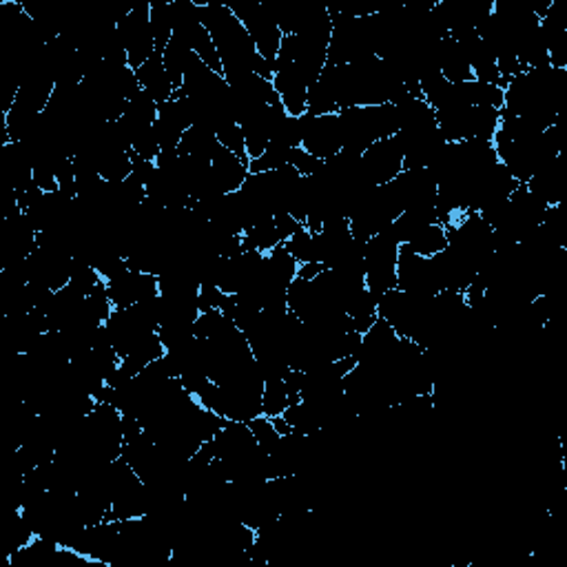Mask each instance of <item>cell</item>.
Returning <instances> with one entry per match:
<instances>
[{
  "label": "cell",
  "instance_id": "52a82bcc",
  "mask_svg": "<svg viewBox=\"0 0 567 567\" xmlns=\"http://www.w3.org/2000/svg\"><path fill=\"white\" fill-rule=\"evenodd\" d=\"M106 293H109L114 309H131V306L140 304V301L157 298L160 286H157V275L127 270L120 278L106 282Z\"/></svg>",
  "mask_w": 567,
  "mask_h": 567
},
{
  "label": "cell",
  "instance_id": "e0dca14e",
  "mask_svg": "<svg viewBox=\"0 0 567 567\" xmlns=\"http://www.w3.org/2000/svg\"><path fill=\"white\" fill-rule=\"evenodd\" d=\"M457 94L466 105H485L494 106V109H503L505 105V91L497 85L479 83V80H468V83H459Z\"/></svg>",
  "mask_w": 567,
  "mask_h": 567
},
{
  "label": "cell",
  "instance_id": "9c48e42d",
  "mask_svg": "<svg viewBox=\"0 0 567 567\" xmlns=\"http://www.w3.org/2000/svg\"><path fill=\"white\" fill-rule=\"evenodd\" d=\"M339 134H341V149L359 153L370 149L377 142L375 131H372L370 120L366 116V106H352V109L339 111Z\"/></svg>",
  "mask_w": 567,
  "mask_h": 567
},
{
  "label": "cell",
  "instance_id": "ac0fdd59",
  "mask_svg": "<svg viewBox=\"0 0 567 567\" xmlns=\"http://www.w3.org/2000/svg\"><path fill=\"white\" fill-rule=\"evenodd\" d=\"M403 247H408L412 253L421 255V258H432V255L441 253L443 248H448L446 227L434 222L430 224V227L423 228V231H419L415 238H412L408 244H403Z\"/></svg>",
  "mask_w": 567,
  "mask_h": 567
},
{
  "label": "cell",
  "instance_id": "4fadbf2b",
  "mask_svg": "<svg viewBox=\"0 0 567 567\" xmlns=\"http://www.w3.org/2000/svg\"><path fill=\"white\" fill-rule=\"evenodd\" d=\"M437 60H439V71H441L443 78L448 83L459 85V83H468L472 78V69H470L466 56L463 51L459 49V45L454 43L451 35L439 43V51H437Z\"/></svg>",
  "mask_w": 567,
  "mask_h": 567
},
{
  "label": "cell",
  "instance_id": "ba28073f",
  "mask_svg": "<svg viewBox=\"0 0 567 567\" xmlns=\"http://www.w3.org/2000/svg\"><path fill=\"white\" fill-rule=\"evenodd\" d=\"M273 86H275V91H278L279 100H282L286 114L293 117H301L306 114L309 83H306L304 76L299 74V69L295 67V63L275 67Z\"/></svg>",
  "mask_w": 567,
  "mask_h": 567
},
{
  "label": "cell",
  "instance_id": "d6986e66",
  "mask_svg": "<svg viewBox=\"0 0 567 567\" xmlns=\"http://www.w3.org/2000/svg\"><path fill=\"white\" fill-rule=\"evenodd\" d=\"M282 244L278 228H275V219H264V222L255 224L248 231L242 235V248L244 250H258V253H270L275 247Z\"/></svg>",
  "mask_w": 567,
  "mask_h": 567
},
{
  "label": "cell",
  "instance_id": "4316f807",
  "mask_svg": "<svg viewBox=\"0 0 567 567\" xmlns=\"http://www.w3.org/2000/svg\"><path fill=\"white\" fill-rule=\"evenodd\" d=\"M284 247L290 255H293V259L299 264V267L301 264L313 262V233H310L306 227H301L293 238L286 239Z\"/></svg>",
  "mask_w": 567,
  "mask_h": 567
},
{
  "label": "cell",
  "instance_id": "8992f818",
  "mask_svg": "<svg viewBox=\"0 0 567 567\" xmlns=\"http://www.w3.org/2000/svg\"><path fill=\"white\" fill-rule=\"evenodd\" d=\"M366 176L375 187L395 180L403 171V153L397 137H381L361 156Z\"/></svg>",
  "mask_w": 567,
  "mask_h": 567
},
{
  "label": "cell",
  "instance_id": "7a4b0ae2",
  "mask_svg": "<svg viewBox=\"0 0 567 567\" xmlns=\"http://www.w3.org/2000/svg\"><path fill=\"white\" fill-rule=\"evenodd\" d=\"M228 7H231L235 18L244 25V29H247L250 38H253L258 54L262 56L267 63L275 65L279 47H282L284 34L279 32L278 23H275L273 14H270V9L267 7V5L238 3V5H228Z\"/></svg>",
  "mask_w": 567,
  "mask_h": 567
},
{
  "label": "cell",
  "instance_id": "1f68e13d",
  "mask_svg": "<svg viewBox=\"0 0 567 567\" xmlns=\"http://www.w3.org/2000/svg\"><path fill=\"white\" fill-rule=\"evenodd\" d=\"M275 219V228H278L279 238H282V242H286L289 238H293L295 233L299 231L304 224L298 222L293 216H289V213H278V216L273 218Z\"/></svg>",
  "mask_w": 567,
  "mask_h": 567
},
{
  "label": "cell",
  "instance_id": "30bf717a",
  "mask_svg": "<svg viewBox=\"0 0 567 567\" xmlns=\"http://www.w3.org/2000/svg\"><path fill=\"white\" fill-rule=\"evenodd\" d=\"M157 120V102L147 94L145 89H140L137 94L127 102V109L117 120V127L122 129V134L129 137V142L137 137L145 131L153 129Z\"/></svg>",
  "mask_w": 567,
  "mask_h": 567
},
{
  "label": "cell",
  "instance_id": "8fae6325",
  "mask_svg": "<svg viewBox=\"0 0 567 567\" xmlns=\"http://www.w3.org/2000/svg\"><path fill=\"white\" fill-rule=\"evenodd\" d=\"M248 162L238 157L228 149H219L216 157L211 160V176L216 182V188L219 193H235L242 188V184L248 177Z\"/></svg>",
  "mask_w": 567,
  "mask_h": 567
},
{
  "label": "cell",
  "instance_id": "f1b7e54d",
  "mask_svg": "<svg viewBox=\"0 0 567 567\" xmlns=\"http://www.w3.org/2000/svg\"><path fill=\"white\" fill-rule=\"evenodd\" d=\"M131 151H134L136 156H140L142 160H151V162H156V157L162 153L156 136H153V129L134 137V140H131Z\"/></svg>",
  "mask_w": 567,
  "mask_h": 567
},
{
  "label": "cell",
  "instance_id": "3957f363",
  "mask_svg": "<svg viewBox=\"0 0 567 567\" xmlns=\"http://www.w3.org/2000/svg\"><path fill=\"white\" fill-rule=\"evenodd\" d=\"M151 3L136 5L129 12L120 14L116 20V29L120 34L122 43L127 47V58H129V67L137 71L147 60L156 54V40L151 34Z\"/></svg>",
  "mask_w": 567,
  "mask_h": 567
},
{
  "label": "cell",
  "instance_id": "603a6c76",
  "mask_svg": "<svg viewBox=\"0 0 567 567\" xmlns=\"http://www.w3.org/2000/svg\"><path fill=\"white\" fill-rule=\"evenodd\" d=\"M290 156H293V149H289V147L270 140L267 145V151H264L258 160L248 162V171L250 173L278 171V168L290 165Z\"/></svg>",
  "mask_w": 567,
  "mask_h": 567
},
{
  "label": "cell",
  "instance_id": "5bb4252c",
  "mask_svg": "<svg viewBox=\"0 0 567 567\" xmlns=\"http://www.w3.org/2000/svg\"><path fill=\"white\" fill-rule=\"evenodd\" d=\"M219 149H222V145L218 142L216 131L197 125H193L191 129L184 131L180 147H177V151H180L182 156L200 157V160L207 162H211Z\"/></svg>",
  "mask_w": 567,
  "mask_h": 567
},
{
  "label": "cell",
  "instance_id": "2e32d148",
  "mask_svg": "<svg viewBox=\"0 0 567 567\" xmlns=\"http://www.w3.org/2000/svg\"><path fill=\"white\" fill-rule=\"evenodd\" d=\"M501 127V111L494 106L470 105L468 106V140L479 137V140H492Z\"/></svg>",
  "mask_w": 567,
  "mask_h": 567
},
{
  "label": "cell",
  "instance_id": "83f0119b",
  "mask_svg": "<svg viewBox=\"0 0 567 567\" xmlns=\"http://www.w3.org/2000/svg\"><path fill=\"white\" fill-rule=\"evenodd\" d=\"M216 136H218V142L224 147V149H228L231 153H235L238 157H242L244 162H248L247 142H244L242 127H239L238 122H231V125L219 127V129L216 131Z\"/></svg>",
  "mask_w": 567,
  "mask_h": 567
},
{
  "label": "cell",
  "instance_id": "4dcf8cb0",
  "mask_svg": "<svg viewBox=\"0 0 567 567\" xmlns=\"http://www.w3.org/2000/svg\"><path fill=\"white\" fill-rule=\"evenodd\" d=\"M222 290L218 286H200V295H197V306H200V313L207 310H218L224 301Z\"/></svg>",
  "mask_w": 567,
  "mask_h": 567
},
{
  "label": "cell",
  "instance_id": "9a60e30c",
  "mask_svg": "<svg viewBox=\"0 0 567 567\" xmlns=\"http://www.w3.org/2000/svg\"><path fill=\"white\" fill-rule=\"evenodd\" d=\"M196 58H197L196 51L188 47V45H184L182 40L177 38L168 40L165 51H162V60H165V69L176 89H182L184 74H187V69L191 67V63Z\"/></svg>",
  "mask_w": 567,
  "mask_h": 567
},
{
  "label": "cell",
  "instance_id": "484cf974",
  "mask_svg": "<svg viewBox=\"0 0 567 567\" xmlns=\"http://www.w3.org/2000/svg\"><path fill=\"white\" fill-rule=\"evenodd\" d=\"M248 428H250V432H253V437H255V441H258V446L262 448L264 452H268V454L275 451V446H278L279 439H282V434L275 430L273 421H270V419L264 417V415L250 419Z\"/></svg>",
  "mask_w": 567,
  "mask_h": 567
},
{
  "label": "cell",
  "instance_id": "5b68a950",
  "mask_svg": "<svg viewBox=\"0 0 567 567\" xmlns=\"http://www.w3.org/2000/svg\"><path fill=\"white\" fill-rule=\"evenodd\" d=\"M397 289L403 293L415 295H437V279H434L430 258L415 255L408 247H400V258H397Z\"/></svg>",
  "mask_w": 567,
  "mask_h": 567
},
{
  "label": "cell",
  "instance_id": "6da1fadb",
  "mask_svg": "<svg viewBox=\"0 0 567 567\" xmlns=\"http://www.w3.org/2000/svg\"><path fill=\"white\" fill-rule=\"evenodd\" d=\"M400 239L395 238L392 224L370 238L364 247L366 289L377 301L388 290L397 289V258H400Z\"/></svg>",
  "mask_w": 567,
  "mask_h": 567
},
{
  "label": "cell",
  "instance_id": "277c9868",
  "mask_svg": "<svg viewBox=\"0 0 567 567\" xmlns=\"http://www.w3.org/2000/svg\"><path fill=\"white\" fill-rule=\"evenodd\" d=\"M304 140L301 149L309 151L310 156L319 160H330L341 151V134H339V117L333 116H309L304 114Z\"/></svg>",
  "mask_w": 567,
  "mask_h": 567
},
{
  "label": "cell",
  "instance_id": "f546056e",
  "mask_svg": "<svg viewBox=\"0 0 567 567\" xmlns=\"http://www.w3.org/2000/svg\"><path fill=\"white\" fill-rule=\"evenodd\" d=\"M290 165L298 168V171L304 177H310V176H315V173L321 171V167H324V160L310 156L309 151H304L299 147V149H293V156H290Z\"/></svg>",
  "mask_w": 567,
  "mask_h": 567
},
{
  "label": "cell",
  "instance_id": "cb8c5ba5",
  "mask_svg": "<svg viewBox=\"0 0 567 567\" xmlns=\"http://www.w3.org/2000/svg\"><path fill=\"white\" fill-rule=\"evenodd\" d=\"M233 321L222 313V310H207V313H200V318L196 319V337L197 339H207L213 341L218 337H222L224 333L233 329Z\"/></svg>",
  "mask_w": 567,
  "mask_h": 567
},
{
  "label": "cell",
  "instance_id": "d4e9b609",
  "mask_svg": "<svg viewBox=\"0 0 567 567\" xmlns=\"http://www.w3.org/2000/svg\"><path fill=\"white\" fill-rule=\"evenodd\" d=\"M102 282H105V279L100 278L98 270L91 267L89 262H85V259H80V258H74V264H71L69 286H74L78 293H83L86 298V295H89L91 290H94L96 286H100Z\"/></svg>",
  "mask_w": 567,
  "mask_h": 567
},
{
  "label": "cell",
  "instance_id": "44dd1931",
  "mask_svg": "<svg viewBox=\"0 0 567 567\" xmlns=\"http://www.w3.org/2000/svg\"><path fill=\"white\" fill-rule=\"evenodd\" d=\"M306 114L309 116H333L339 114L337 111L333 91H330L329 83L319 76V80H315L309 86V96H306Z\"/></svg>",
  "mask_w": 567,
  "mask_h": 567
},
{
  "label": "cell",
  "instance_id": "ffe728a7",
  "mask_svg": "<svg viewBox=\"0 0 567 567\" xmlns=\"http://www.w3.org/2000/svg\"><path fill=\"white\" fill-rule=\"evenodd\" d=\"M151 34L156 40V49L165 51L168 40L173 38V23H171V7L165 0H153L151 3Z\"/></svg>",
  "mask_w": 567,
  "mask_h": 567
},
{
  "label": "cell",
  "instance_id": "7c38bea8",
  "mask_svg": "<svg viewBox=\"0 0 567 567\" xmlns=\"http://www.w3.org/2000/svg\"><path fill=\"white\" fill-rule=\"evenodd\" d=\"M136 76H137V83H140L142 89H145L147 94H149L151 98L157 102V105L171 100L176 86H173L171 78H168V74L165 69L162 51H156V54H153L151 58L136 71Z\"/></svg>",
  "mask_w": 567,
  "mask_h": 567
},
{
  "label": "cell",
  "instance_id": "7402d4cb",
  "mask_svg": "<svg viewBox=\"0 0 567 567\" xmlns=\"http://www.w3.org/2000/svg\"><path fill=\"white\" fill-rule=\"evenodd\" d=\"M290 395L289 388H286L284 380L275 381H264V392H262V415L264 417H279L284 415L286 408L290 406Z\"/></svg>",
  "mask_w": 567,
  "mask_h": 567
}]
</instances>
